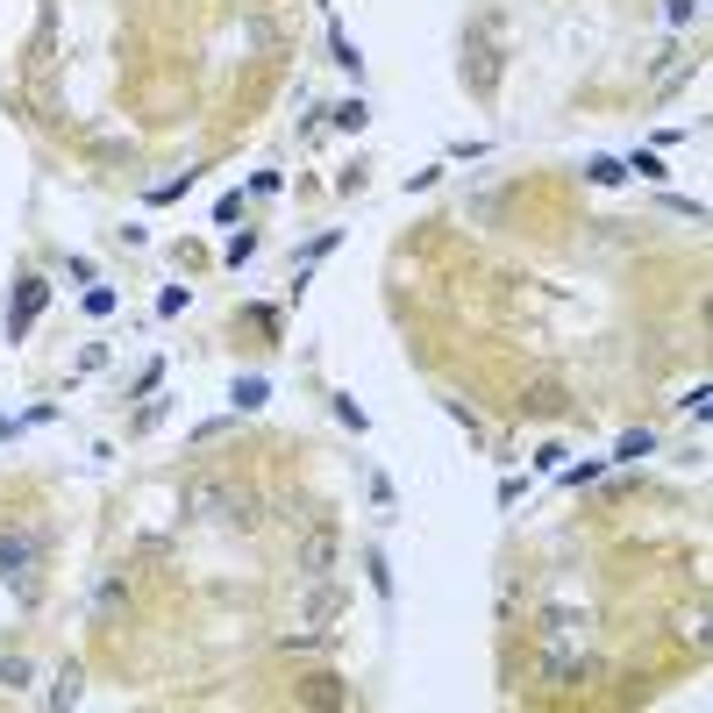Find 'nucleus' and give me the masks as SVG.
<instances>
[{"label": "nucleus", "instance_id": "f257e3e1", "mask_svg": "<svg viewBox=\"0 0 713 713\" xmlns=\"http://www.w3.org/2000/svg\"><path fill=\"white\" fill-rule=\"evenodd\" d=\"M585 642H593V628H585V614H550V620H542V649H536V671H542V685H550V692L579 685V671H585Z\"/></svg>", "mask_w": 713, "mask_h": 713}, {"label": "nucleus", "instance_id": "f03ea898", "mask_svg": "<svg viewBox=\"0 0 713 713\" xmlns=\"http://www.w3.org/2000/svg\"><path fill=\"white\" fill-rule=\"evenodd\" d=\"M457 57H464V86H472L478 100H493L499 72H507V14H478V22L464 29Z\"/></svg>", "mask_w": 713, "mask_h": 713}, {"label": "nucleus", "instance_id": "7ed1b4c3", "mask_svg": "<svg viewBox=\"0 0 713 713\" xmlns=\"http://www.w3.org/2000/svg\"><path fill=\"white\" fill-rule=\"evenodd\" d=\"M186 507L201 514L207 528H229V536H250V528L264 521V514H257V493L250 485H229V478H201L186 493Z\"/></svg>", "mask_w": 713, "mask_h": 713}, {"label": "nucleus", "instance_id": "20e7f679", "mask_svg": "<svg viewBox=\"0 0 713 713\" xmlns=\"http://www.w3.org/2000/svg\"><path fill=\"white\" fill-rule=\"evenodd\" d=\"M336 614H343V585L307 579V599H300V620H307V628H300V635H285V642H293V649H300V642H322Z\"/></svg>", "mask_w": 713, "mask_h": 713}, {"label": "nucleus", "instance_id": "39448f33", "mask_svg": "<svg viewBox=\"0 0 713 713\" xmlns=\"http://www.w3.org/2000/svg\"><path fill=\"white\" fill-rule=\"evenodd\" d=\"M43 564V536L36 528H0V579L8 585H29V571Z\"/></svg>", "mask_w": 713, "mask_h": 713}, {"label": "nucleus", "instance_id": "423d86ee", "mask_svg": "<svg viewBox=\"0 0 713 713\" xmlns=\"http://www.w3.org/2000/svg\"><path fill=\"white\" fill-rule=\"evenodd\" d=\"M336 557H343V542H336V528H307L300 536V579H336Z\"/></svg>", "mask_w": 713, "mask_h": 713}, {"label": "nucleus", "instance_id": "0eeeda50", "mask_svg": "<svg viewBox=\"0 0 713 713\" xmlns=\"http://www.w3.org/2000/svg\"><path fill=\"white\" fill-rule=\"evenodd\" d=\"M300 706H350V685L336 671H314V678H300Z\"/></svg>", "mask_w": 713, "mask_h": 713}, {"label": "nucleus", "instance_id": "6e6552de", "mask_svg": "<svg viewBox=\"0 0 713 713\" xmlns=\"http://www.w3.org/2000/svg\"><path fill=\"white\" fill-rule=\"evenodd\" d=\"M43 300H51V285H43V279H22V293H14V322H8V336H14V343L29 336V322L43 314Z\"/></svg>", "mask_w": 713, "mask_h": 713}, {"label": "nucleus", "instance_id": "1a4fd4ad", "mask_svg": "<svg viewBox=\"0 0 713 713\" xmlns=\"http://www.w3.org/2000/svg\"><path fill=\"white\" fill-rule=\"evenodd\" d=\"M521 407H528V414H564V407H571V392L557 386V378H536V386L521 392Z\"/></svg>", "mask_w": 713, "mask_h": 713}, {"label": "nucleus", "instance_id": "9d476101", "mask_svg": "<svg viewBox=\"0 0 713 713\" xmlns=\"http://www.w3.org/2000/svg\"><path fill=\"white\" fill-rule=\"evenodd\" d=\"M51 700H57V706H79V663H65V671H57Z\"/></svg>", "mask_w": 713, "mask_h": 713}]
</instances>
